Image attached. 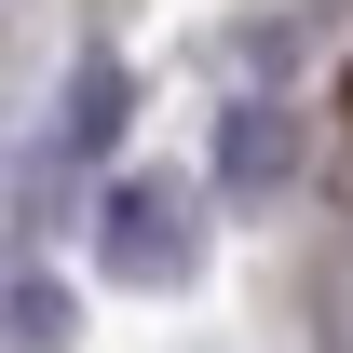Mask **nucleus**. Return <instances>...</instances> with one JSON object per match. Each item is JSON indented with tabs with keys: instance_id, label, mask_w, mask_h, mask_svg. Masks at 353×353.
I'll return each instance as SVG.
<instances>
[{
	"instance_id": "nucleus-3",
	"label": "nucleus",
	"mask_w": 353,
	"mask_h": 353,
	"mask_svg": "<svg viewBox=\"0 0 353 353\" xmlns=\"http://www.w3.org/2000/svg\"><path fill=\"white\" fill-rule=\"evenodd\" d=\"M285 176H299V109H285V95H231L204 204H285Z\"/></svg>"
},
{
	"instance_id": "nucleus-4",
	"label": "nucleus",
	"mask_w": 353,
	"mask_h": 353,
	"mask_svg": "<svg viewBox=\"0 0 353 353\" xmlns=\"http://www.w3.org/2000/svg\"><path fill=\"white\" fill-rule=\"evenodd\" d=\"M68 340H82V299L14 259V285H0V353H68Z\"/></svg>"
},
{
	"instance_id": "nucleus-2",
	"label": "nucleus",
	"mask_w": 353,
	"mask_h": 353,
	"mask_svg": "<svg viewBox=\"0 0 353 353\" xmlns=\"http://www.w3.org/2000/svg\"><path fill=\"white\" fill-rule=\"evenodd\" d=\"M123 123H136V68H123L109 41H82V54H68V95H54V123H41V150H28V176H14V245H54L68 190L109 176Z\"/></svg>"
},
{
	"instance_id": "nucleus-1",
	"label": "nucleus",
	"mask_w": 353,
	"mask_h": 353,
	"mask_svg": "<svg viewBox=\"0 0 353 353\" xmlns=\"http://www.w3.org/2000/svg\"><path fill=\"white\" fill-rule=\"evenodd\" d=\"M218 259V204H204V176L176 163H136L95 190V272L123 285V299H176V285H204Z\"/></svg>"
}]
</instances>
